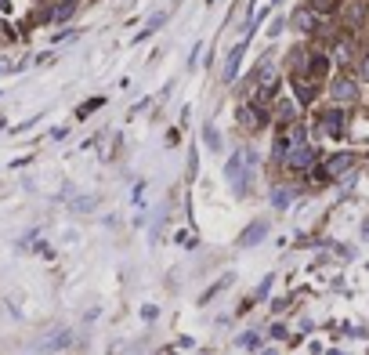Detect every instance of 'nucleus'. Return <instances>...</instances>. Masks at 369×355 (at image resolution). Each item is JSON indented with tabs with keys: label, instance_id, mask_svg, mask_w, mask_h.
Returning a JSON list of instances; mask_svg holds the SVG:
<instances>
[{
	"label": "nucleus",
	"instance_id": "f257e3e1",
	"mask_svg": "<svg viewBox=\"0 0 369 355\" xmlns=\"http://www.w3.org/2000/svg\"><path fill=\"white\" fill-rule=\"evenodd\" d=\"M330 98H333L336 105L359 102V80H355V76H348V73L333 76V80H330Z\"/></svg>",
	"mask_w": 369,
	"mask_h": 355
},
{
	"label": "nucleus",
	"instance_id": "f03ea898",
	"mask_svg": "<svg viewBox=\"0 0 369 355\" xmlns=\"http://www.w3.org/2000/svg\"><path fill=\"white\" fill-rule=\"evenodd\" d=\"M282 159H286V167L290 171H308L315 164V149L308 141H300V145H286L282 149Z\"/></svg>",
	"mask_w": 369,
	"mask_h": 355
},
{
	"label": "nucleus",
	"instance_id": "7ed1b4c3",
	"mask_svg": "<svg viewBox=\"0 0 369 355\" xmlns=\"http://www.w3.org/2000/svg\"><path fill=\"white\" fill-rule=\"evenodd\" d=\"M69 341H73V330H69V327H55V330H47L40 341L33 345V352H40V355H47V352H62Z\"/></svg>",
	"mask_w": 369,
	"mask_h": 355
},
{
	"label": "nucleus",
	"instance_id": "20e7f679",
	"mask_svg": "<svg viewBox=\"0 0 369 355\" xmlns=\"http://www.w3.org/2000/svg\"><path fill=\"white\" fill-rule=\"evenodd\" d=\"M290 26L297 29V33H318V11H312L308 4L297 8V11L290 15Z\"/></svg>",
	"mask_w": 369,
	"mask_h": 355
},
{
	"label": "nucleus",
	"instance_id": "39448f33",
	"mask_svg": "<svg viewBox=\"0 0 369 355\" xmlns=\"http://www.w3.org/2000/svg\"><path fill=\"white\" fill-rule=\"evenodd\" d=\"M318 131L330 135V138H341L344 135V109H326L318 116Z\"/></svg>",
	"mask_w": 369,
	"mask_h": 355
},
{
	"label": "nucleus",
	"instance_id": "423d86ee",
	"mask_svg": "<svg viewBox=\"0 0 369 355\" xmlns=\"http://www.w3.org/2000/svg\"><path fill=\"white\" fill-rule=\"evenodd\" d=\"M243 51H246V37L239 40L232 51H228V58H224V69H221V76H224V84H235V76H239V62H243Z\"/></svg>",
	"mask_w": 369,
	"mask_h": 355
},
{
	"label": "nucleus",
	"instance_id": "0eeeda50",
	"mask_svg": "<svg viewBox=\"0 0 369 355\" xmlns=\"http://www.w3.org/2000/svg\"><path fill=\"white\" fill-rule=\"evenodd\" d=\"M294 94H297L300 105H312L315 94H318V80H312V76H294Z\"/></svg>",
	"mask_w": 369,
	"mask_h": 355
},
{
	"label": "nucleus",
	"instance_id": "6e6552de",
	"mask_svg": "<svg viewBox=\"0 0 369 355\" xmlns=\"http://www.w3.org/2000/svg\"><path fill=\"white\" fill-rule=\"evenodd\" d=\"M351 167H355V156H351V153H341V156H330L326 159V174L330 178H344Z\"/></svg>",
	"mask_w": 369,
	"mask_h": 355
},
{
	"label": "nucleus",
	"instance_id": "1a4fd4ad",
	"mask_svg": "<svg viewBox=\"0 0 369 355\" xmlns=\"http://www.w3.org/2000/svg\"><path fill=\"white\" fill-rule=\"evenodd\" d=\"M228 178H232L235 192H243V189H246V174H243V153H235V156L228 159Z\"/></svg>",
	"mask_w": 369,
	"mask_h": 355
},
{
	"label": "nucleus",
	"instance_id": "9d476101",
	"mask_svg": "<svg viewBox=\"0 0 369 355\" xmlns=\"http://www.w3.org/2000/svg\"><path fill=\"white\" fill-rule=\"evenodd\" d=\"M264 236H268V225H264V221H253L250 229L243 232V239H239V243H243V247H253V243H258V239H264Z\"/></svg>",
	"mask_w": 369,
	"mask_h": 355
},
{
	"label": "nucleus",
	"instance_id": "9b49d317",
	"mask_svg": "<svg viewBox=\"0 0 369 355\" xmlns=\"http://www.w3.org/2000/svg\"><path fill=\"white\" fill-rule=\"evenodd\" d=\"M276 116H279V123H294L297 120V105L294 102H279L276 105Z\"/></svg>",
	"mask_w": 369,
	"mask_h": 355
},
{
	"label": "nucleus",
	"instance_id": "f8f14e48",
	"mask_svg": "<svg viewBox=\"0 0 369 355\" xmlns=\"http://www.w3.org/2000/svg\"><path fill=\"white\" fill-rule=\"evenodd\" d=\"M163 22H167V11H159V15H152V19H149V26H145V29H141V37H138V40H145V37H152V33H156V29H159V26H163Z\"/></svg>",
	"mask_w": 369,
	"mask_h": 355
},
{
	"label": "nucleus",
	"instance_id": "ddd939ff",
	"mask_svg": "<svg viewBox=\"0 0 369 355\" xmlns=\"http://www.w3.org/2000/svg\"><path fill=\"white\" fill-rule=\"evenodd\" d=\"M308 8H312V11H318V15H330V11L341 8V0H308Z\"/></svg>",
	"mask_w": 369,
	"mask_h": 355
},
{
	"label": "nucleus",
	"instance_id": "4468645a",
	"mask_svg": "<svg viewBox=\"0 0 369 355\" xmlns=\"http://www.w3.org/2000/svg\"><path fill=\"white\" fill-rule=\"evenodd\" d=\"M206 145H210V149H221V138L214 131V123H206Z\"/></svg>",
	"mask_w": 369,
	"mask_h": 355
},
{
	"label": "nucleus",
	"instance_id": "2eb2a0df",
	"mask_svg": "<svg viewBox=\"0 0 369 355\" xmlns=\"http://www.w3.org/2000/svg\"><path fill=\"white\" fill-rule=\"evenodd\" d=\"M271 196H276V207H286V203H290V192H286V189H276Z\"/></svg>",
	"mask_w": 369,
	"mask_h": 355
},
{
	"label": "nucleus",
	"instance_id": "dca6fc26",
	"mask_svg": "<svg viewBox=\"0 0 369 355\" xmlns=\"http://www.w3.org/2000/svg\"><path fill=\"white\" fill-rule=\"evenodd\" d=\"M102 105V98H91L87 105H80V116H87V112H94V109H98Z\"/></svg>",
	"mask_w": 369,
	"mask_h": 355
},
{
	"label": "nucleus",
	"instance_id": "f3484780",
	"mask_svg": "<svg viewBox=\"0 0 369 355\" xmlns=\"http://www.w3.org/2000/svg\"><path fill=\"white\" fill-rule=\"evenodd\" d=\"M282 26H286V22H282V19H276V22H271L268 33H271V37H279V33H282Z\"/></svg>",
	"mask_w": 369,
	"mask_h": 355
},
{
	"label": "nucleus",
	"instance_id": "a211bd4d",
	"mask_svg": "<svg viewBox=\"0 0 369 355\" xmlns=\"http://www.w3.org/2000/svg\"><path fill=\"white\" fill-rule=\"evenodd\" d=\"M359 73H362V80H366V84H369V55L362 58V66H359Z\"/></svg>",
	"mask_w": 369,
	"mask_h": 355
},
{
	"label": "nucleus",
	"instance_id": "6ab92c4d",
	"mask_svg": "<svg viewBox=\"0 0 369 355\" xmlns=\"http://www.w3.org/2000/svg\"><path fill=\"white\" fill-rule=\"evenodd\" d=\"M271 4H282V0H271Z\"/></svg>",
	"mask_w": 369,
	"mask_h": 355
}]
</instances>
